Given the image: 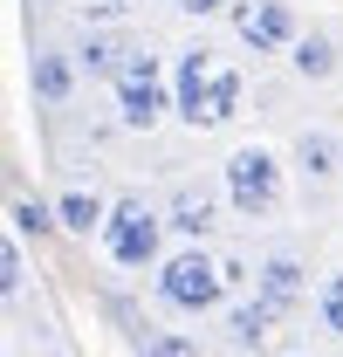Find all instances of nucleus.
<instances>
[{
  "label": "nucleus",
  "mask_w": 343,
  "mask_h": 357,
  "mask_svg": "<svg viewBox=\"0 0 343 357\" xmlns=\"http://www.w3.org/2000/svg\"><path fill=\"white\" fill-rule=\"evenodd\" d=\"M172 110L192 124V131H213L241 110V69L213 55V48H185L178 69H172Z\"/></svg>",
  "instance_id": "1"
},
{
  "label": "nucleus",
  "mask_w": 343,
  "mask_h": 357,
  "mask_svg": "<svg viewBox=\"0 0 343 357\" xmlns=\"http://www.w3.org/2000/svg\"><path fill=\"white\" fill-rule=\"evenodd\" d=\"M227 282H234V268H220L206 248H185V255L158 261V303L178 316H206V310H220Z\"/></svg>",
  "instance_id": "2"
},
{
  "label": "nucleus",
  "mask_w": 343,
  "mask_h": 357,
  "mask_svg": "<svg viewBox=\"0 0 343 357\" xmlns=\"http://www.w3.org/2000/svg\"><path fill=\"white\" fill-rule=\"evenodd\" d=\"M220 192H227V206L241 220H268L282 206V158L268 144H241L227 158V172H220Z\"/></svg>",
  "instance_id": "3"
},
{
  "label": "nucleus",
  "mask_w": 343,
  "mask_h": 357,
  "mask_svg": "<svg viewBox=\"0 0 343 357\" xmlns=\"http://www.w3.org/2000/svg\"><path fill=\"white\" fill-rule=\"evenodd\" d=\"M110 89H117V117H124L130 131H151L172 110V76H165V62L151 48H130V62L110 76Z\"/></svg>",
  "instance_id": "4"
},
{
  "label": "nucleus",
  "mask_w": 343,
  "mask_h": 357,
  "mask_svg": "<svg viewBox=\"0 0 343 357\" xmlns=\"http://www.w3.org/2000/svg\"><path fill=\"white\" fill-rule=\"evenodd\" d=\"M158 241H165V213L144 206V199H117L110 227H103V255L117 268H151L158 261Z\"/></svg>",
  "instance_id": "5"
},
{
  "label": "nucleus",
  "mask_w": 343,
  "mask_h": 357,
  "mask_svg": "<svg viewBox=\"0 0 343 357\" xmlns=\"http://www.w3.org/2000/svg\"><path fill=\"white\" fill-rule=\"evenodd\" d=\"M234 35L254 48V55H275V48H296L302 42V21L289 0H234Z\"/></svg>",
  "instance_id": "6"
},
{
  "label": "nucleus",
  "mask_w": 343,
  "mask_h": 357,
  "mask_svg": "<svg viewBox=\"0 0 343 357\" xmlns=\"http://www.w3.org/2000/svg\"><path fill=\"white\" fill-rule=\"evenodd\" d=\"M165 227H178L185 241H206V234L220 227V192L206 185V178H178L172 199H165Z\"/></svg>",
  "instance_id": "7"
},
{
  "label": "nucleus",
  "mask_w": 343,
  "mask_h": 357,
  "mask_svg": "<svg viewBox=\"0 0 343 357\" xmlns=\"http://www.w3.org/2000/svg\"><path fill=\"white\" fill-rule=\"evenodd\" d=\"M76 55H62V48H42L35 55V69H28V83H35V103H48V110H62L69 96H76Z\"/></svg>",
  "instance_id": "8"
},
{
  "label": "nucleus",
  "mask_w": 343,
  "mask_h": 357,
  "mask_svg": "<svg viewBox=\"0 0 343 357\" xmlns=\"http://www.w3.org/2000/svg\"><path fill=\"white\" fill-rule=\"evenodd\" d=\"M302 289H309V275H302V261L296 255H268V261H261V282H254V296L261 303H268V310H296L302 303Z\"/></svg>",
  "instance_id": "9"
},
{
  "label": "nucleus",
  "mask_w": 343,
  "mask_h": 357,
  "mask_svg": "<svg viewBox=\"0 0 343 357\" xmlns=\"http://www.w3.org/2000/svg\"><path fill=\"white\" fill-rule=\"evenodd\" d=\"M55 227H69V234H96V241H103V227H110V206H103L96 192H83V185H69V192L55 199Z\"/></svg>",
  "instance_id": "10"
},
{
  "label": "nucleus",
  "mask_w": 343,
  "mask_h": 357,
  "mask_svg": "<svg viewBox=\"0 0 343 357\" xmlns=\"http://www.w3.org/2000/svg\"><path fill=\"white\" fill-rule=\"evenodd\" d=\"M296 158H302V172H309V178H330L343 165V144L330 131H302L296 137Z\"/></svg>",
  "instance_id": "11"
},
{
  "label": "nucleus",
  "mask_w": 343,
  "mask_h": 357,
  "mask_svg": "<svg viewBox=\"0 0 343 357\" xmlns=\"http://www.w3.org/2000/svg\"><path fill=\"white\" fill-rule=\"evenodd\" d=\"M296 69L309 76V83L337 76V35H323V28H316V35H302V42H296Z\"/></svg>",
  "instance_id": "12"
},
{
  "label": "nucleus",
  "mask_w": 343,
  "mask_h": 357,
  "mask_svg": "<svg viewBox=\"0 0 343 357\" xmlns=\"http://www.w3.org/2000/svg\"><path fill=\"white\" fill-rule=\"evenodd\" d=\"M275 323H282V310H268V303H261V296H247V303H241V310L227 316V330H234V344H261V337H268V330H275Z\"/></svg>",
  "instance_id": "13"
},
{
  "label": "nucleus",
  "mask_w": 343,
  "mask_h": 357,
  "mask_svg": "<svg viewBox=\"0 0 343 357\" xmlns=\"http://www.w3.org/2000/svg\"><path fill=\"white\" fill-rule=\"evenodd\" d=\"M76 62H83L89 76H117V69H124V62H130V48L117 42V35H89V42L76 48Z\"/></svg>",
  "instance_id": "14"
},
{
  "label": "nucleus",
  "mask_w": 343,
  "mask_h": 357,
  "mask_svg": "<svg viewBox=\"0 0 343 357\" xmlns=\"http://www.w3.org/2000/svg\"><path fill=\"white\" fill-rule=\"evenodd\" d=\"M316 316H323V330H330V337H343V275H330V282H323Z\"/></svg>",
  "instance_id": "15"
},
{
  "label": "nucleus",
  "mask_w": 343,
  "mask_h": 357,
  "mask_svg": "<svg viewBox=\"0 0 343 357\" xmlns=\"http://www.w3.org/2000/svg\"><path fill=\"white\" fill-rule=\"evenodd\" d=\"M144 357H199V344L178 337V330H151V337H144Z\"/></svg>",
  "instance_id": "16"
},
{
  "label": "nucleus",
  "mask_w": 343,
  "mask_h": 357,
  "mask_svg": "<svg viewBox=\"0 0 343 357\" xmlns=\"http://www.w3.org/2000/svg\"><path fill=\"white\" fill-rule=\"evenodd\" d=\"M14 227H21V234H48V227H55V206H42V199H14Z\"/></svg>",
  "instance_id": "17"
},
{
  "label": "nucleus",
  "mask_w": 343,
  "mask_h": 357,
  "mask_svg": "<svg viewBox=\"0 0 343 357\" xmlns=\"http://www.w3.org/2000/svg\"><path fill=\"white\" fill-rule=\"evenodd\" d=\"M21 275H28V261H21V241H7V248H0V289H7V296H21Z\"/></svg>",
  "instance_id": "18"
},
{
  "label": "nucleus",
  "mask_w": 343,
  "mask_h": 357,
  "mask_svg": "<svg viewBox=\"0 0 343 357\" xmlns=\"http://www.w3.org/2000/svg\"><path fill=\"white\" fill-rule=\"evenodd\" d=\"M137 0H83V21H124Z\"/></svg>",
  "instance_id": "19"
},
{
  "label": "nucleus",
  "mask_w": 343,
  "mask_h": 357,
  "mask_svg": "<svg viewBox=\"0 0 343 357\" xmlns=\"http://www.w3.org/2000/svg\"><path fill=\"white\" fill-rule=\"evenodd\" d=\"M172 7H178V14H199V21H206V14H220V7H234V0H172Z\"/></svg>",
  "instance_id": "20"
}]
</instances>
